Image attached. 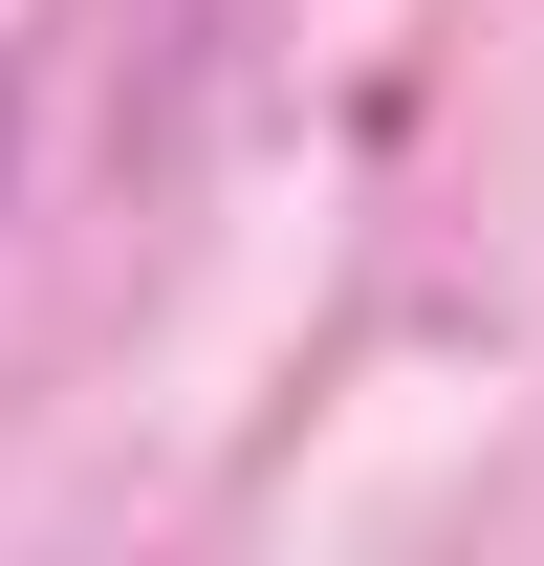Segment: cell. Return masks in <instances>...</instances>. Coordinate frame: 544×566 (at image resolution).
Segmentation results:
<instances>
[{
  "instance_id": "obj_1",
  "label": "cell",
  "mask_w": 544,
  "mask_h": 566,
  "mask_svg": "<svg viewBox=\"0 0 544 566\" xmlns=\"http://www.w3.org/2000/svg\"><path fill=\"white\" fill-rule=\"evenodd\" d=\"M0 153H22V66H0Z\"/></svg>"
}]
</instances>
